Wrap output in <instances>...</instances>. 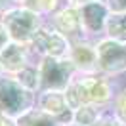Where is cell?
<instances>
[{
  "label": "cell",
  "mask_w": 126,
  "mask_h": 126,
  "mask_svg": "<svg viewBox=\"0 0 126 126\" xmlns=\"http://www.w3.org/2000/svg\"><path fill=\"white\" fill-rule=\"evenodd\" d=\"M117 92L118 86L111 77H105L101 73H94V75L77 73L71 84L65 88V97L73 111L88 103H94L99 107H111L117 97Z\"/></svg>",
  "instance_id": "6da1fadb"
},
{
  "label": "cell",
  "mask_w": 126,
  "mask_h": 126,
  "mask_svg": "<svg viewBox=\"0 0 126 126\" xmlns=\"http://www.w3.org/2000/svg\"><path fill=\"white\" fill-rule=\"evenodd\" d=\"M0 21L6 25V29L10 32V38L14 42H19V44H31L32 36L38 32V29L46 23V17L40 16L38 12L27 8V6H21L17 4L14 8L6 10L2 16H0Z\"/></svg>",
  "instance_id": "7a4b0ae2"
},
{
  "label": "cell",
  "mask_w": 126,
  "mask_h": 126,
  "mask_svg": "<svg viewBox=\"0 0 126 126\" xmlns=\"http://www.w3.org/2000/svg\"><path fill=\"white\" fill-rule=\"evenodd\" d=\"M36 105V94L23 88L14 75L0 73V113L17 118Z\"/></svg>",
  "instance_id": "3957f363"
},
{
  "label": "cell",
  "mask_w": 126,
  "mask_h": 126,
  "mask_svg": "<svg viewBox=\"0 0 126 126\" xmlns=\"http://www.w3.org/2000/svg\"><path fill=\"white\" fill-rule=\"evenodd\" d=\"M71 40L67 38L65 34L54 29L52 25L44 23L42 27L38 29V32L32 36L31 48L32 55L40 59V57H55V59H65V57H69V52H71Z\"/></svg>",
  "instance_id": "277c9868"
},
{
  "label": "cell",
  "mask_w": 126,
  "mask_h": 126,
  "mask_svg": "<svg viewBox=\"0 0 126 126\" xmlns=\"http://www.w3.org/2000/svg\"><path fill=\"white\" fill-rule=\"evenodd\" d=\"M36 63H38V71H40V90L65 92V88L77 77V67L73 65L69 57H65V59L40 57Z\"/></svg>",
  "instance_id": "5b68a950"
},
{
  "label": "cell",
  "mask_w": 126,
  "mask_h": 126,
  "mask_svg": "<svg viewBox=\"0 0 126 126\" xmlns=\"http://www.w3.org/2000/svg\"><path fill=\"white\" fill-rule=\"evenodd\" d=\"M95 50H97V71L117 79L126 73V42L101 36L95 40Z\"/></svg>",
  "instance_id": "8992f818"
},
{
  "label": "cell",
  "mask_w": 126,
  "mask_h": 126,
  "mask_svg": "<svg viewBox=\"0 0 126 126\" xmlns=\"http://www.w3.org/2000/svg\"><path fill=\"white\" fill-rule=\"evenodd\" d=\"M80 10V19H82V31L86 40H97L105 36V25L109 17V8L105 4V0H92L79 6Z\"/></svg>",
  "instance_id": "52a82bcc"
},
{
  "label": "cell",
  "mask_w": 126,
  "mask_h": 126,
  "mask_svg": "<svg viewBox=\"0 0 126 126\" xmlns=\"http://www.w3.org/2000/svg\"><path fill=\"white\" fill-rule=\"evenodd\" d=\"M36 107L46 111L48 115H52L61 126H67L73 122V109L65 97V92L40 90L36 94Z\"/></svg>",
  "instance_id": "ba28073f"
},
{
  "label": "cell",
  "mask_w": 126,
  "mask_h": 126,
  "mask_svg": "<svg viewBox=\"0 0 126 126\" xmlns=\"http://www.w3.org/2000/svg\"><path fill=\"white\" fill-rule=\"evenodd\" d=\"M54 29L65 34L71 40H80L84 38V31H82V19H80V10L79 6H65L59 12H55L54 16L46 19Z\"/></svg>",
  "instance_id": "9c48e42d"
},
{
  "label": "cell",
  "mask_w": 126,
  "mask_h": 126,
  "mask_svg": "<svg viewBox=\"0 0 126 126\" xmlns=\"http://www.w3.org/2000/svg\"><path fill=\"white\" fill-rule=\"evenodd\" d=\"M34 61H38V59L32 55L29 44H19L14 40L0 54V69L6 75H17L21 69H25L27 65H31Z\"/></svg>",
  "instance_id": "30bf717a"
},
{
  "label": "cell",
  "mask_w": 126,
  "mask_h": 126,
  "mask_svg": "<svg viewBox=\"0 0 126 126\" xmlns=\"http://www.w3.org/2000/svg\"><path fill=\"white\" fill-rule=\"evenodd\" d=\"M69 59L77 67V73H82V75L99 73L97 71V50H95L94 40H86V38L73 40Z\"/></svg>",
  "instance_id": "8fae6325"
},
{
  "label": "cell",
  "mask_w": 126,
  "mask_h": 126,
  "mask_svg": "<svg viewBox=\"0 0 126 126\" xmlns=\"http://www.w3.org/2000/svg\"><path fill=\"white\" fill-rule=\"evenodd\" d=\"M16 126H61L52 115H48L46 111L40 107H32V109L25 111L23 115L16 118Z\"/></svg>",
  "instance_id": "7c38bea8"
},
{
  "label": "cell",
  "mask_w": 126,
  "mask_h": 126,
  "mask_svg": "<svg viewBox=\"0 0 126 126\" xmlns=\"http://www.w3.org/2000/svg\"><path fill=\"white\" fill-rule=\"evenodd\" d=\"M14 77H16L17 82L23 88H27L29 92H32V94H38L40 92V71H38V63L36 61L31 63V65H27L25 69H21V71L17 73V75H14Z\"/></svg>",
  "instance_id": "4fadbf2b"
},
{
  "label": "cell",
  "mask_w": 126,
  "mask_h": 126,
  "mask_svg": "<svg viewBox=\"0 0 126 126\" xmlns=\"http://www.w3.org/2000/svg\"><path fill=\"white\" fill-rule=\"evenodd\" d=\"M107 109V107H99V105H94V103H88V105H82L79 109L73 111V122L79 126H92L101 117V113Z\"/></svg>",
  "instance_id": "5bb4252c"
},
{
  "label": "cell",
  "mask_w": 126,
  "mask_h": 126,
  "mask_svg": "<svg viewBox=\"0 0 126 126\" xmlns=\"http://www.w3.org/2000/svg\"><path fill=\"white\" fill-rule=\"evenodd\" d=\"M105 36L126 42V14H109L105 25Z\"/></svg>",
  "instance_id": "9a60e30c"
},
{
  "label": "cell",
  "mask_w": 126,
  "mask_h": 126,
  "mask_svg": "<svg viewBox=\"0 0 126 126\" xmlns=\"http://www.w3.org/2000/svg\"><path fill=\"white\" fill-rule=\"evenodd\" d=\"M23 6L38 12L40 16H44L48 19L50 16H54L55 12H59V10L65 8V6H71V4H69V0H29Z\"/></svg>",
  "instance_id": "2e32d148"
},
{
  "label": "cell",
  "mask_w": 126,
  "mask_h": 126,
  "mask_svg": "<svg viewBox=\"0 0 126 126\" xmlns=\"http://www.w3.org/2000/svg\"><path fill=\"white\" fill-rule=\"evenodd\" d=\"M111 109H113V113L126 124V86L118 88L117 97H115V101H113V105H111Z\"/></svg>",
  "instance_id": "e0dca14e"
},
{
  "label": "cell",
  "mask_w": 126,
  "mask_h": 126,
  "mask_svg": "<svg viewBox=\"0 0 126 126\" xmlns=\"http://www.w3.org/2000/svg\"><path fill=\"white\" fill-rule=\"evenodd\" d=\"M92 126H126V124L117 117V115H115V113H113L111 107H107V109L101 113V117L97 118Z\"/></svg>",
  "instance_id": "ac0fdd59"
},
{
  "label": "cell",
  "mask_w": 126,
  "mask_h": 126,
  "mask_svg": "<svg viewBox=\"0 0 126 126\" xmlns=\"http://www.w3.org/2000/svg\"><path fill=\"white\" fill-rule=\"evenodd\" d=\"M111 14H126V0H105Z\"/></svg>",
  "instance_id": "d6986e66"
},
{
  "label": "cell",
  "mask_w": 126,
  "mask_h": 126,
  "mask_svg": "<svg viewBox=\"0 0 126 126\" xmlns=\"http://www.w3.org/2000/svg\"><path fill=\"white\" fill-rule=\"evenodd\" d=\"M10 42H12V38H10V32H8V29H6V25L0 21V54L4 52V48L8 46Z\"/></svg>",
  "instance_id": "ffe728a7"
},
{
  "label": "cell",
  "mask_w": 126,
  "mask_h": 126,
  "mask_svg": "<svg viewBox=\"0 0 126 126\" xmlns=\"http://www.w3.org/2000/svg\"><path fill=\"white\" fill-rule=\"evenodd\" d=\"M0 126H16V118L8 117V115H2L0 113Z\"/></svg>",
  "instance_id": "44dd1931"
},
{
  "label": "cell",
  "mask_w": 126,
  "mask_h": 126,
  "mask_svg": "<svg viewBox=\"0 0 126 126\" xmlns=\"http://www.w3.org/2000/svg\"><path fill=\"white\" fill-rule=\"evenodd\" d=\"M14 6H17L14 0H0V16L6 12V10H10V8H14Z\"/></svg>",
  "instance_id": "7402d4cb"
},
{
  "label": "cell",
  "mask_w": 126,
  "mask_h": 126,
  "mask_svg": "<svg viewBox=\"0 0 126 126\" xmlns=\"http://www.w3.org/2000/svg\"><path fill=\"white\" fill-rule=\"evenodd\" d=\"M86 2H92V0H69L71 6H82V4H86Z\"/></svg>",
  "instance_id": "603a6c76"
},
{
  "label": "cell",
  "mask_w": 126,
  "mask_h": 126,
  "mask_svg": "<svg viewBox=\"0 0 126 126\" xmlns=\"http://www.w3.org/2000/svg\"><path fill=\"white\" fill-rule=\"evenodd\" d=\"M14 2H16V4H21V6H23V4H27L29 0H14Z\"/></svg>",
  "instance_id": "cb8c5ba5"
},
{
  "label": "cell",
  "mask_w": 126,
  "mask_h": 126,
  "mask_svg": "<svg viewBox=\"0 0 126 126\" xmlns=\"http://www.w3.org/2000/svg\"><path fill=\"white\" fill-rule=\"evenodd\" d=\"M67 126H79V124H75V122H71V124H67Z\"/></svg>",
  "instance_id": "d4e9b609"
},
{
  "label": "cell",
  "mask_w": 126,
  "mask_h": 126,
  "mask_svg": "<svg viewBox=\"0 0 126 126\" xmlns=\"http://www.w3.org/2000/svg\"><path fill=\"white\" fill-rule=\"evenodd\" d=\"M0 73H2V69H0Z\"/></svg>",
  "instance_id": "484cf974"
}]
</instances>
